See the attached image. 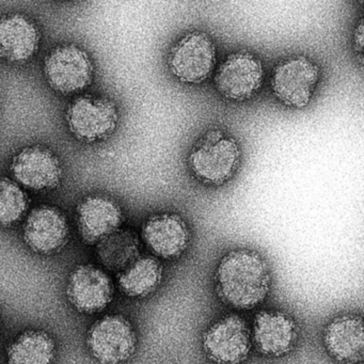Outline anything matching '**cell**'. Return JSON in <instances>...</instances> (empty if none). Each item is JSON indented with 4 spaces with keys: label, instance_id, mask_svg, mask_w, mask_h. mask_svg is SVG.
Here are the masks:
<instances>
[{
    "label": "cell",
    "instance_id": "8fae6325",
    "mask_svg": "<svg viewBox=\"0 0 364 364\" xmlns=\"http://www.w3.org/2000/svg\"><path fill=\"white\" fill-rule=\"evenodd\" d=\"M142 236L150 250L165 259L180 257L191 242L186 221L174 213L153 215L144 223Z\"/></svg>",
    "mask_w": 364,
    "mask_h": 364
},
{
    "label": "cell",
    "instance_id": "d6986e66",
    "mask_svg": "<svg viewBox=\"0 0 364 364\" xmlns=\"http://www.w3.org/2000/svg\"><path fill=\"white\" fill-rule=\"evenodd\" d=\"M7 355L9 364H53L56 343L43 330H26L10 344Z\"/></svg>",
    "mask_w": 364,
    "mask_h": 364
},
{
    "label": "cell",
    "instance_id": "e0dca14e",
    "mask_svg": "<svg viewBox=\"0 0 364 364\" xmlns=\"http://www.w3.org/2000/svg\"><path fill=\"white\" fill-rule=\"evenodd\" d=\"M38 44L37 27L26 16L14 14L0 20V58L24 63L35 54Z\"/></svg>",
    "mask_w": 364,
    "mask_h": 364
},
{
    "label": "cell",
    "instance_id": "2e32d148",
    "mask_svg": "<svg viewBox=\"0 0 364 364\" xmlns=\"http://www.w3.org/2000/svg\"><path fill=\"white\" fill-rule=\"evenodd\" d=\"M122 223V212L112 200L91 197L78 208V227L82 240L88 244L101 242L118 231Z\"/></svg>",
    "mask_w": 364,
    "mask_h": 364
},
{
    "label": "cell",
    "instance_id": "5b68a950",
    "mask_svg": "<svg viewBox=\"0 0 364 364\" xmlns=\"http://www.w3.org/2000/svg\"><path fill=\"white\" fill-rule=\"evenodd\" d=\"M319 76L318 65L308 57H289L272 71V93L287 107H306L312 99Z\"/></svg>",
    "mask_w": 364,
    "mask_h": 364
},
{
    "label": "cell",
    "instance_id": "9a60e30c",
    "mask_svg": "<svg viewBox=\"0 0 364 364\" xmlns=\"http://www.w3.org/2000/svg\"><path fill=\"white\" fill-rule=\"evenodd\" d=\"M11 168L18 182L37 191L56 186L61 176L58 159L39 146L25 149L16 155Z\"/></svg>",
    "mask_w": 364,
    "mask_h": 364
},
{
    "label": "cell",
    "instance_id": "ba28073f",
    "mask_svg": "<svg viewBox=\"0 0 364 364\" xmlns=\"http://www.w3.org/2000/svg\"><path fill=\"white\" fill-rule=\"evenodd\" d=\"M67 295L76 310L85 314H95L112 302L114 283L97 266H76L68 279Z\"/></svg>",
    "mask_w": 364,
    "mask_h": 364
},
{
    "label": "cell",
    "instance_id": "52a82bcc",
    "mask_svg": "<svg viewBox=\"0 0 364 364\" xmlns=\"http://www.w3.org/2000/svg\"><path fill=\"white\" fill-rule=\"evenodd\" d=\"M202 344L215 364H240L250 353L252 336L248 323L240 315L231 314L208 328Z\"/></svg>",
    "mask_w": 364,
    "mask_h": 364
},
{
    "label": "cell",
    "instance_id": "5bb4252c",
    "mask_svg": "<svg viewBox=\"0 0 364 364\" xmlns=\"http://www.w3.org/2000/svg\"><path fill=\"white\" fill-rule=\"evenodd\" d=\"M323 343L329 355L343 364L362 361L364 355V333L362 317L342 315L326 327Z\"/></svg>",
    "mask_w": 364,
    "mask_h": 364
},
{
    "label": "cell",
    "instance_id": "6da1fadb",
    "mask_svg": "<svg viewBox=\"0 0 364 364\" xmlns=\"http://www.w3.org/2000/svg\"><path fill=\"white\" fill-rule=\"evenodd\" d=\"M272 277L265 259L252 250L231 251L219 263L217 291L221 299L236 309H252L269 293Z\"/></svg>",
    "mask_w": 364,
    "mask_h": 364
},
{
    "label": "cell",
    "instance_id": "9c48e42d",
    "mask_svg": "<svg viewBox=\"0 0 364 364\" xmlns=\"http://www.w3.org/2000/svg\"><path fill=\"white\" fill-rule=\"evenodd\" d=\"M46 75L53 88L63 93L86 88L92 78L88 55L73 46L56 48L46 58Z\"/></svg>",
    "mask_w": 364,
    "mask_h": 364
},
{
    "label": "cell",
    "instance_id": "7a4b0ae2",
    "mask_svg": "<svg viewBox=\"0 0 364 364\" xmlns=\"http://www.w3.org/2000/svg\"><path fill=\"white\" fill-rule=\"evenodd\" d=\"M240 144L220 129L206 132L191 149L189 168L196 178L208 185H221L235 174L240 163Z\"/></svg>",
    "mask_w": 364,
    "mask_h": 364
},
{
    "label": "cell",
    "instance_id": "ac0fdd59",
    "mask_svg": "<svg viewBox=\"0 0 364 364\" xmlns=\"http://www.w3.org/2000/svg\"><path fill=\"white\" fill-rule=\"evenodd\" d=\"M163 274V264L156 257H140L119 274V287L129 297H148L161 284Z\"/></svg>",
    "mask_w": 364,
    "mask_h": 364
},
{
    "label": "cell",
    "instance_id": "44dd1931",
    "mask_svg": "<svg viewBox=\"0 0 364 364\" xmlns=\"http://www.w3.org/2000/svg\"><path fill=\"white\" fill-rule=\"evenodd\" d=\"M26 208L24 191L7 178L0 180V225L7 227L18 223Z\"/></svg>",
    "mask_w": 364,
    "mask_h": 364
},
{
    "label": "cell",
    "instance_id": "3957f363",
    "mask_svg": "<svg viewBox=\"0 0 364 364\" xmlns=\"http://www.w3.org/2000/svg\"><path fill=\"white\" fill-rule=\"evenodd\" d=\"M216 63V46L212 38L202 31H191L183 36L172 46L168 58L172 75L188 85L205 82Z\"/></svg>",
    "mask_w": 364,
    "mask_h": 364
},
{
    "label": "cell",
    "instance_id": "8992f818",
    "mask_svg": "<svg viewBox=\"0 0 364 364\" xmlns=\"http://www.w3.org/2000/svg\"><path fill=\"white\" fill-rule=\"evenodd\" d=\"M265 72L261 60L248 50L232 53L215 74V86L225 99L245 102L252 99L263 86Z\"/></svg>",
    "mask_w": 364,
    "mask_h": 364
},
{
    "label": "cell",
    "instance_id": "277c9868",
    "mask_svg": "<svg viewBox=\"0 0 364 364\" xmlns=\"http://www.w3.org/2000/svg\"><path fill=\"white\" fill-rule=\"evenodd\" d=\"M87 345L100 364H123L135 353L137 336L129 319L107 315L91 326Z\"/></svg>",
    "mask_w": 364,
    "mask_h": 364
},
{
    "label": "cell",
    "instance_id": "7402d4cb",
    "mask_svg": "<svg viewBox=\"0 0 364 364\" xmlns=\"http://www.w3.org/2000/svg\"><path fill=\"white\" fill-rule=\"evenodd\" d=\"M353 44L355 48L362 54V48H363V23L362 20L359 21L357 28L355 29V35H353Z\"/></svg>",
    "mask_w": 364,
    "mask_h": 364
},
{
    "label": "cell",
    "instance_id": "ffe728a7",
    "mask_svg": "<svg viewBox=\"0 0 364 364\" xmlns=\"http://www.w3.org/2000/svg\"><path fill=\"white\" fill-rule=\"evenodd\" d=\"M138 248L139 242L135 234L116 231L100 242L99 255L107 267L123 270L135 261Z\"/></svg>",
    "mask_w": 364,
    "mask_h": 364
},
{
    "label": "cell",
    "instance_id": "7c38bea8",
    "mask_svg": "<svg viewBox=\"0 0 364 364\" xmlns=\"http://www.w3.org/2000/svg\"><path fill=\"white\" fill-rule=\"evenodd\" d=\"M251 336L259 353L267 357H282L295 346L298 326L287 313L262 311L255 316Z\"/></svg>",
    "mask_w": 364,
    "mask_h": 364
},
{
    "label": "cell",
    "instance_id": "30bf717a",
    "mask_svg": "<svg viewBox=\"0 0 364 364\" xmlns=\"http://www.w3.org/2000/svg\"><path fill=\"white\" fill-rule=\"evenodd\" d=\"M72 133L85 141H95L109 135L118 122V112L112 102L100 97H80L68 112Z\"/></svg>",
    "mask_w": 364,
    "mask_h": 364
},
{
    "label": "cell",
    "instance_id": "4fadbf2b",
    "mask_svg": "<svg viewBox=\"0 0 364 364\" xmlns=\"http://www.w3.org/2000/svg\"><path fill=\"white\" fill-rule=\"evenodd\" d=\"M68 223L63 213L50 206L36 208L24 228V238L29 248L40 255H53L60 250L68 240Z\"/></svg>",
    "mask_w": 364,
    "mask_h": 364
}]
</instances>
